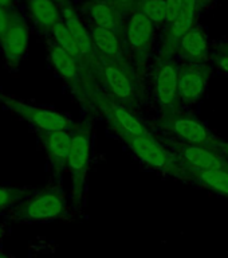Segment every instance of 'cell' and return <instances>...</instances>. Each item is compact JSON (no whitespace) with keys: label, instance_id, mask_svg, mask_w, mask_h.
Returning <instances> with one entry per match:
<instances>
[{"label":"cell","instance_id":"12","mask_svg":"<svg viewBox=\"0 0 228 258\" xmlns=\"http://www.w3.org/2000/svg\"><path fill=\"white\" fill-rule=\"evenodd\" d=\"M58 2L60 4L62 20L67 26L72 36L75 38L82 59H93L96 56V48H94V43H93L90 30L86 27L84 20L81 19V16L78 15L74 6L68 0H58Z\"/></svg>","mask_w":228,"mask_h":258},{"label":"cell","instance_id":"18","mask_svg":"<svg viewBox=\"0 0 228 258\" xmlns=\"http://www.w3.org/2000/svg\"><path fill=\"white\" fill-rule=\"evenodd\" d=\"M105 106V105H102ZM108 108V120L110 122L114 131L117 133H126V135H134V136H141V135H148L149 131L133 116L132 113L128 112L126 109L118 105H109L105 106Z\"/></svg>","mask_w":228,"mask_h":258},{"label":"cell","instance_id":"26","mask_svg":"<svg viewBox=\"0 0 228 258\" xmlns=\"http://www.w3.org/2000/svg\"><path fill=\"white\" fill-rule=\"evenodd\" d=\"M105 2L113 6L121 14L122 12L133 14V12L138 10V4H140V0H105Z\"/></svg>","mask_w":228,"mask_h":258},{"label":"cell","instance_id":"28","mask_svg":"<svg viewBox=\"0 0 228 258\" xmlns=\"http://www.w3.org/2000/svg\"><path fill=\"white\" fill-rule=\"evenodd\" d=\"M215 60L219 64V68L223 69L225 73H228V51H223L219 48V51L215 54Z\"/></svg>","mask_w":228,"mask_h":258},{"label":"cell","instance_id":"29","mask_svg":"<svg viewBox=\"0 0 228 258\" xmlns=\"http://www.w3.org/2000/svg\"><path fill=\"white\" fill-rule=\"evenodd\" d=\"M20 0H0V6L7 10H15L19 6Z\"/></svg>","mask_w":228,"mask_h":258},{"label":"cell","instance_id":"10","mask_svg":"<svg viewBox=\"0 0 228 258\" xmlns=\"http://www.w3.org/2000/svg\"><path fill=\"white\" fill-rule=\"evenodd\" d=\"M156 96L161 106L172 109L177 105L179 97V66L169 59H164L155 74Z\"/></svg>","mask_w":228,"mask_h":258},{"label":"cell","instance_id":"17","mask_svg":"<svg viewBox=\"0 0 228 258\" xmlns=\"http://www.w3.org/2000/svg\"><path fill=\"white\" fill-rule=\"evenodd\" d=\"M104 78L109 90L118 100H130L134 96V84L128 72L117 63H106Z\"/></svg>","mask_w":228,"mask_h":258},{"label":"cell","instance_id":"30","mask_svg":"<svg viewBox=\"0 0 228 258\" xmlns=\"http://www.w3.org/2000/svg\"><path fill=\"white\" fill-rule=\"evenodd\" d=\"M211 2H212V0H199V6H200L201 8L204 7V6H207L208 3H211Z\"/></svg>","mask_w":228,"mask_h":258},{"label":"cell","instance_id":"19","mask_svg":"<svg viewBox=\"0 0 228 258\" xmlns=\"http://www.w3.org/2000/svg\"><path fill=\"white\" fill-rule=\"evenodd\" d=\"M176 51L188 60H191L192 63H199L207 58L208 43H207V39L203 35V32L199 28L193 27L179 40Z\"/></svg>","mask_w":228,"mask_h":258},{"label":"cell","instance_id":"5","mask_svg":"<svg viewBox=\"0 0 228 258\" xmlns=\"http://www.w3.org/2000/svg\"><path fill=\"white\" fill-rule=\"evenodd\" d=\"M30 38V23L26 19L23 11L20 8H15L12 11L11 26L6 35L0 39V50L8 68L16 69L19 66L28 51Z\"/></svg>","mask_w":228,"mask_h":258},{"label":"cell","instance_id":"20","mask_svg":"<svg viewBox=\"0 0 228 258\" xmlns=\"http://www.w3.org/2000/svg\"><path fill=\"white\" fill-rule=\"evenodd\" d=\"M90 34H92L96 52H100L101 55L108 59H116L120 56L122 46H121L118 34L108 28L98 27V26H92Z\"/></svg>","mask_w":228,"mask_h":258},{"label":"cell","instance_id":"22","mask_svg":"<svg viewBox=\"0 0 228 258\" xmlns=\"http://www.w3.org/2000/svg\"><path fill=\"white\" fill-rule=\"evenodd\" d=\"M50 35L52 38V42L56 43L58 46L66 50L67 52H70L71 55H74L78 59H82V56H81V51L80 47H78V43H77L75 38L72 36V34L70 32V30L67 28V26L64 24V22H59V23L56 24L55 27L52 28L51 32H50Z\"/></svg>","mask_w":228,"mask_h":258},{"label":"cell","instance_id":"14","mask_svg":"<svg viewBox=\"0 0 228 258\" xmlns=\"http://www.w3.org/2000/svg\"><path fill=\"white\" fill-rule=\"evenodd\" d=\"M43 148L51 167L56 173H60L67 165V157L71 145V135L68 131H51L39 132Z\"/></svg>","mask_w":228,"mask_h":258},{"label":"cell","instance_id":"3","mask_svg":"<svg viewBox=\"0 0 228 258\" xmlns=\"http://www.w3.org/2000/svg\"><path fill=\"white\" fill-rule=\"evenodd\" d=\"M161 125L173 136H176L179 140L183 141V144L188 145H200L207 148L215 149L220 152L223 143L217 140L200 121L191 116L172 112H165Z\"/></svg>","mask_w":228,"mask_h":258},{"label":"cell","instance_id":"31","mask_svg":"<svg viewBox=\"0 0 228 258\" xmlns=\"http://www.w3.org/2000/svg\"><path fill=\"white\" fill-rule=\"evenodd\" d=\"M220 151H223V152H224L225 155H227V157H228V144H223V145H221Z\"/></svg>","mask_w":228,"mask_h":258},{"label":"cell","instance_id":"15","mask_svg":"<svg viewBox=\"0 0 228 258\" xmlns=\"http://www.w3.org/2000/svg\"><path fill=\"white\" fill-rule=\"evenodd\" d=\"M48 60L51 63L52 69L55 70L56 74L66 81L71 88L80 89L81 82V73H80V59L71 55L70 52L54 43L51 40V43L48 44L47 48Z\"/></svg>","mask_w":228,"mask_h":258},{"label":"cell","instance_id":"24","mask_svg":"<svg viewBox=\"0 0 228 258\" xmlns=\"http://www.w3.org/2000/svg\"><path fill=\"white\" fill-rule=\"evenodd\" d=\"M138 11L142 12L155 24L164 23L165 2H161V0H141L140 4H138Z\"/></svg>","mask_w":228,"mask_h":258},{"label":"cell","instance_id":"7","mask_svg":"<svg viewBox=\"0 0 228 258\" xmlns=\"http://www.w3.org/2000/svg\"><path fill=\"white\" fill-rule=\"evenodd\" d=\"M176 157L181 167L187 171V175L188 172L228 168V161L221 157L219 151L200 145H180L177 148Z\"/></svg>","mask_w":228,"mask_h":258},{"label":"cell","instance_id":"23","mask_svg":"<svg viewBox=\"0 0 228 258\" xmlns=\"http://www.w3.org/2000/svg\"><path fill=\"white\" fill-rule=\"evenodd\" d=\"M27 197L26 189L12 185H0V213L11 207H16Z\"/></svg>","mask_w":228,"mask_h":258},{"label":"cell","instance_id":"6","mask_svg":"<svg viewBox=\"0 0 228 258\" xmlns=\"http://www.w3.org/2000/svg\"><path fill=\"white\" fill-rule=\"evenodd\" d=\"M92 155V135L88 125L81 126L71 135V145L67 157V167L72 180V195L78 201L82 195L85 176Z\"/></svg>","mask_w":228,"mask_h":258},{"label":"cell","instance_id":"11","mask_svg":"<svg viewBox=\"0 0 228 258\" xmlns=\"http://www.w3.org/2000/svg\"><path fill=\"white\" fill-rule=\"evenodd\" d=\"M207 85V70L200 63L189 62L179 68V97L185 104L200 100Z\"/></svg>","mask_w":228,"mask_h":258},{"label":"cell","instance_id":"4","mask_svg":"<svg viewBox=\"0 0 228 258\" xmlns=\"http://www.w3.org/2000/svg\"><path fill=\"white\" fill-rule=\"evenodd\" d=\"M66 207L63 194L59 189H46L27 197L15 207L16 219L26 222H46L60 217Z\"/></svg>","mask_w":228,"mask_h":258},{"label":"cell","instance_id":"25","mask_svg":"<svg viewBox=\"0 0 228 258\" xmlns=\"http://www.w3.org/2000/svg\"><path fill=\"white\" fill-rule=\"evenodd\" d=\"M184 7V0H165V26L172 24L180 16Z\"/></svg>","mask_w":228,"mask_h":258},{"label":"cell","instance_id":"21","mask_svg":"<svg viewBox=\"0 0 228 258\" xmlns=\"http://www.w3.org/2000/svg\"><path fill=\"white\" fill-rule=\"evenodd\" d=\"M187 177H192L193 180L212 189L213 192L228 197V168L188 172Z\"/></svg>","mask_w":228,"mask_h":258},{"label":"cell","instance_id":"9","mask_svg":"<svg viewBox=\"0 0 228 258\" xmlns=\"http://www.w3.org/2000/svg\"><path fill=\"white\" fill-rule=\"evenodd\" d=\"M126 43L136 55H145L155 39V23L141 11H134L126 22Z\"/></svg>","mask_w":228,"mask_h":258},{"label":"cell","instance_id":"13","mask_svg":"<svg viewBox=\"0 0 228 258\" xmlns=\"http://www.w3.org/2000/svg\"><path fill=\"white\" fill-rule=\"evenodd\" d=\"M199 10H200L199 0H184V7L181 10L180 16L172 24L167 26L165 30L164 51L167 54L176 51L179 40L192 30Z\"/></svg>","mask_w":228,"mask_h":258},{"label":"cell","instance_id":"8","mask_svg":"<svg viewBox=\"0 0 228 258\" xmlns=\"http://www.w3.org/2000/svg\"><path fill=\"white\" fill-rule=\"evenodd\" d=\"M26 19L38 32L50 34L62 22L60 4L58 0H20Z\"/></svg>","mask_w":228,"mask_h":258},{"label":"cell","instance_id":"35","mask_svg":"<svg viewBox=\"0 0 228 258\" xmlns=\"http://www.w3.org/2000/svg\"><path fill=\"white\" fill-rule=\"evenodd\" d=\"M140 2H141V0H140ZM161 2H165V0H161Z\"/></svg>","mask_w":228,"mask_h":258},{"label":"cell","instance_id":"2","mask_svg":"<svg viewBox=\"0 0 228 258\" xmlns=\"http://www.w3.org/2000/svg\"><path fill=\"white\" fill-rule=\"evenodd\" d=\"M0 104L8 109L15 116L27 121L39 132H51V131H68L72 128V120L62 113L52 109L42 108L36 105L28 104L26 101L16 98L10 94L0 93Z\"/></svg>","mask_w":228,"mask_h":258},{"label":"cell","instance_id":"32","mask_svg":"<svg viewBox=\"0 0 228 258\" xmlns=\"http://www.w3.org/2000/svg\"><path fill=\"white\" fill-rule=\"evenodd\" d=\"M3 235H4V229H3V227H2V226H0V241H2V238H3Z\"/></svg>","mask_w":228,"mask_h":258},{"label":"cell","instance_id":"1","mask_svg":"<svg viewBox=\"0 0 228 258\" xmlns=\"http://www.w3.org/2000/svg\"><path fill=\"white\" fill-rule=\"evenodd\" d=\"M118 135L144 164L175 176L187 177L185 173L187 171L181 167L179 159L169 152L168 149L164 148L150 133L141 136L126 135V133H118Z\"/></svg>","mask_w":228,"mask_h":258},{"label":"cell","instance_id":"33","mask_svg":"<svg viewBox=\"0 0 228 258\" xmlns=\"http://www.w3.org/2000/svg\"><path fill=\"white\" fill-rule=\"evenodd\" d=\"M0 258H12L10 255H6V254H0Z\"/></svg>","mask_w":228,"mask_h":258},{"label":"cell","instance_id":"34","mask_svg":"<svg viewBox=\"0 0 228 258\" xmlns=\"http://www.w3.org/2000/svg\"><path fill=\"white\" fill-rule=\"evenodd\" d=\"M220 50H223V51H228V46H223V47H220Z\"/></svg>","mask_w":228,"mask_h":258},{"label":"cell","instance_id":"16","mask_svg":"<svg viewBox=\"0 0 228 258\" xmlns=\"http://www.w3.org/2000/svg\"><path fill=\"white\" fill-rule=\"evenodd\" d=\"M84 12L92 22V26L108 28L116 34L122 31V14L105 0H89L84 4Z\"/></svg>","mask_w":228,"mask_h":258},{"label":"cell","instance_id":"27","mask_svg":"<svg viewBox=\"0 0 228 258\" xmlns=\"http://www.w3.org/2000/svg\"><path fill=\"white\" fill-rule=\"evenodd\" d=\"M12 11L14 10H7V8L0 6V39L6 35V32L8 31V28L11 26Z\"/></svg>","mask_w":228,"mask_h":258}]
</instances>
